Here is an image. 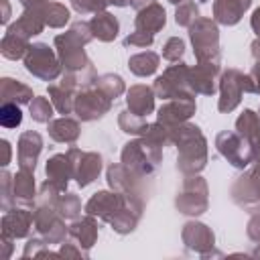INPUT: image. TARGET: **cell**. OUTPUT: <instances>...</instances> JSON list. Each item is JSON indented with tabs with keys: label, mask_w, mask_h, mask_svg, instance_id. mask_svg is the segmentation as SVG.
<instances>
[{
	"label": "cell",
	"mask_w": 260,
	"mask_h": 260,
	"mask_svg": "<svg viewBox=\"0 0 260 260\" xmlns=\"http://www.w3.org/2000/svg\"><path fill=\"white\" fill-rule=\"evenodd\" d=\"M20 120H22V114H20V110H18L14 104L2 106V110H0V122H2V126L14 128V126L20 124Z\"/></svg>",
	"instance_id": "obj_1"
}]
</instances>
